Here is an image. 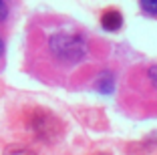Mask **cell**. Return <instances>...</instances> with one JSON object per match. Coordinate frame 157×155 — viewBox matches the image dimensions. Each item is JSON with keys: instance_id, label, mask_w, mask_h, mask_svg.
I'll return each instance as SVG.
<instances>
[{"instance_id": "cell-1", "label": "cell", "mask_w": 157, "mask_h": 155, "mask_svg": "<svg viewBox=\"0 0 157 155\" xmlns=\"http://www.w3.org/2000/svg\"><path fill=\"white\" fill-rule=\"evenodd\" d=\"M48 48L63 64H77L87 56V42L78 34H52L48 38Z\"/></svg>"}, {"instance_id": "cell-2", "label": "cell", "mask_w": 157, "mask_h": 155, "mask_svg": "<svg viewBox=\"0 0 157 155\" xmlns=\"http://www.w3.org/2000/svg\"><path fill=\"white\" fill-rule=\"evenodd\" d=\"M30 129H33L36 139L46 141V143L56 141L60 137V133H63L60 121L52 113H48V111H44V109H36L33 113V117H30Z\"/></svg>"}, {"instance_id": "cell-3", "label": "cell", "mask_w": 157, "mask_h": 155, "mask_svg": "<svg viewBox=\"0 0 157 155\" xmlns=\"http://www.w3.org/2000/svg\"><path fill=\"white\" fill-rule=\"evenodd\" d=\"M95 89H97L101 95H111L113 89H115V77H113L111 71H101V73L95 77Z\"/></svg>"}, {"instance_id": "cell-4", "label": "cell", "mask_w": 157, "mask_h": 155, "mask_svg": "<svg viewBox=\"0 0 157 155\" xmlns=\"http://www.w3.org/2000/svg\"><path fill=\"white\" fill-rule=\"evenodd\" d=\"M101 26L105 28L107 32L119 30V28L123 26V16H121V12H117V10H109V12H105V14H103V18H101Z\"/></svg>"}, {"instance_id": "cell-5", "label": "cell", "mask_w": 157, "mask_h": 155, "mask_svg": "<svg viewBox=\"0 0 157 155\" xmlns=\"http://www.w3.org/2000/svg\"><path fill=\"white\" fill-rule=\"evenodd\" d=\"M2 155H36L30 147L22 145V143H12V145H8L4 149V153Z\"/></svg>"}, {"instance_id": "cell-6", "label": "cell", "mask_w": 157, "mask_h": 155, "mask_svg": "<svg viewBox=\"0 0 157 155\" xmlns=\"http://www.w3.org/2000/svg\"><path fill=\"white\" fill-rule=\"evenodd\" d=\"M141 8H143V12L155 16L157 14V0H141Z\"/></svg>"}, {"instance_id": "cell-7", "label": "cell", "mask_w": 157, "mask_h": 155, "mask_svg": "<svg viewBox=\"0 0 157 155\" xmlns=\"http://www.w3.org/2000/svg\"><path fill=\"white\" fill-rule=\"evenodd\" d=\"M147 77H149V81L153 83L157 87V64H153V67H149V71H147Z\"/></svg>"}, {"instance_id": "cell-8", "label": "cell", "mask_w": 157, "mask_h": 155, "mask_svg": "<svg viewBox=\"0 0 157 155\" xmlns=\"http://www.w3.org/2000/svg\"><path fill=\"white\" fill-rule=\"evenodd\" d=\"M6 16H8V8H6L4 0H0V20H4Z\"/></svg>"}, {"instance_id": "cell-9", "label": "cell", "mask_w": 157, "mask_h": 155, "mask_svg": "<svg viewBox=\"0 0 157 155\" xmlns=\"http://www.w3.org/2000/svg\"><path fill=\"white\" fill-rule=\"evenodd\" d=\"M2 52H4V42H2V38H0V56H2Z\"/></svg>"}, {"instance_id": "cell-10", "label": "cell", "mask_w": 157, "mask_h": 155, "mask_svg": "<svg viewBox=\"0 0 157 155\" xmlns=\"http://www.w3.org/2000/svg\"><path fill=\"white\" fill-rule=\"evenodd\" d=\"M103 155H107V153H103Z\"/></svg>"}]
</instances>
